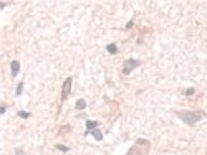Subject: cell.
Masks as SVG:
<instances>
[{
	"label": "cell",
	"instance_id": "obj_1",
	"mask_svg": "<svg viewBox=\"0 0 207 155\" xmlns=\"http://www.w3.org/2000/svg\"><path fill=\"white\" fill-rule=\"evenodd\" d=\"M176 114H177V117L181 121H184L186 124H189V125H194L197 121H200L202 117L206 116L204 111H177Z\"/></svg>",
	"mask_w": 207,
	"mask_h": 155
},
{
	"label": "cell",
	"instance_id": "obj_2",
	"mask_svg": "<svg viewBox=\"0 0 207 155\" xmlns=\"http://www.w3.org/2000/svg\"><path fill=\"white\" fill-rule=\"evenodd\" d=\"M149 147H151L149 140L138 139L134 145H133V147L128 150V154H126V155H146L148 152H149Z\"/></svg>",
	"mask_w": 207,
	"mask_h": 155
},
{
	"label": "cell",
	"instance_id": "obj_3",
	"mask_svg": "<svg viewBox=\"0 0 207 155\" xmlns=\"http://www.w3.org/2000/svg\"><path fill=\"white\" fill-rule=\"evenodd\" d=\"M139 64H141V61H138V60H128V61H124V66H123V74H129V73L134 70V68H138Z\"/></svg>",
	"mask_w": 207,
	"mask_h": 155
},
{
	"label": "cell",
	"instance_id": "obj_4",
	"mask_svg": "<svg viewBox=\"0 0 207 155\" xmlns=\"http://www.w3.org/2000/svg\"><path fill=\"white\" fill-rule=\"evenodd\" d=\"M71 83H73L71 78H66V79H65L63 87H61V101H66L68 94H70V91H71Z\"/></svg>",
	"mask_w": 207,
	"mask_h": 155
},
{
	"label": "cell",
	"instance_id": "obj_5",
	"mask_svg": "<svg viewBox=\"0 0 207 155\" xmlns=\"http://www.w3.org/2000/svg\"><path fill=\"white\" fill-rule=\"evenodd\" d=\"M96 127H98V122H96V121H86V135L88 134H91V132L95 130Z\"/></svg>",
	"mask_w": 207,
	"mask_h": 155
},
{
	"label": "cell",
	"instance_id": "obj_6",
	"mask_svg": "<svg viewBox=\"0 0 207 155\" xmlns=\"http://www.w3.org/2000/svg\"><path fill=\"white\" fill-rule=\"evenodd\" d=\"M10 68H12V76H17L18 74V71H20V63L17 61H12V64H10Z\"/></svg>",
	"mask_w": 207,
	"mask_h": 155
},
{
	"label": "cell",
	"instance_id": "obj_7",
	"mask_svg": "<svg viewBox=\"0 0 207 155\" xmlns=\"http://www.w3.org/2000/svg\"><path fill=\"white\" fill-rule=\"evenodd\" d=\"M75 107H76V111H83V109L86 107V101L85 99H78L76 104H75Z\"/></svg>",
	"mask_w": 207,
	"mask_h": 155
},
{
	"label": "cell",
	"instance_id": "obj_8",
	"mask_svg": "<svg viewBox=\"0 0 207 155\" xmlns=\"http://www.w3.org/2000/svg\"><path fill=\"white\" fill-rule=\"evenodd\" d=\"M106 50H108V53H110V54H116V53H118V46H116L114 43H110V45L106 46Z\"/></svg>",
	"mask_w": 207,
	"mask_h": 155
},
{
	"label": "cell",
	"instance_id": "obj_9",
	"mask_svg": "<svg viewBox=\"0 0 207 155\" xmlns=\"http://www.w3.org/2000/svg\"><path fill=\"white\" fill-rule=\"evenodd\" d=\"M91 134H93V137H95V139L98 140V142H101V140H103V134H101V130L95 129V130L91 132Z\"/></svg>",
	"mask_w": 207,
	"mask_h": 155
},
{
	"label": "cell",
	"instance_id": "obj_10",
	"mask_svg": "<svg viewBox=\"0 0 207 155\" xmlns=\"http://www.w3.org/2000/svg\"><path fill=\"white\" fill-rule=\"evenodd\" d=\"M18 116L22 117V119H28V117H30V112H27V111H18Z\"/></svg>",
	"mask_w": 207,
	"mask_h": 155
},
{
	"label": "cell",
	"instance_id": "obj_11",
	"mask_svg": "<svg viewBox=\"0 0 207 155\" xmlns=\"http://www.w3.org/2000/svg\"><path fill=\"white\" fill-rule=\"evenodd\" d=\"M56 150H60V152H65V154H66V152H70V148L65 147V145H56Z\"/></svg>",
	"mask_w": 207,
	"mask_h": 155
},
{
	"label": "cell",
	"instance_id": "obj_12",
	"mask_svg": "<svg viewBox=\"0 0 207 155\" xmlns=\"http://www.w3.org/2000/svg\"><path fill=\"white\" fill-rule=\"evenodd\" d=\"M22 89H23V83H20V84L17 86V96H20V94H22Z\"/></svg>",
	"mask_w": 207,
	"mask_h": 155
},
{
	"label": "cell",
	"instance_id": "obj_13",
	"mask_svg": "<svg viewBox=\"0 0 207 155\" xmlns=\"http://www.w3.org/2000/svg\"><path fill=\"white\" fill-rule=\"evenodd\" d=\"M192 94H194V89H192V87L186 89V96H192Z\"/></svg>",
	"mask_w": 207,
	"mask_h": 155
},
{
	"label": "cell",
	"instance_id": "obj_14",
	"mask_svg": "<svg viewBox=\"0 0 207 155\" xmlns=\"http://www.w3.org/2000/svg\"><path fill=\"white\" fill-rule=\"evenodd\" d=\"M70 129H71L70 125H65V127H63V130H61V134H65V132H68V130H70Z\"/></svg>",
	"mask_w": 207,
	"mask_h": 155
},
{
	"label": "cell",
	"instance_id": "obj_15",
	"mask_svg": "<svg viewBox=\"0 0 207 155\" xmlns=\"http://www.w3.org/2000/svg\"><path fill=\"white\" fill-rule=\"evenodd\" d=\"M5 111H7V107H5V106H2V107H0V112H2V114H5Z\"/></svg>",
	"mask_w": 207,
	"mask_h": 155
}]
</instances>
